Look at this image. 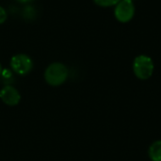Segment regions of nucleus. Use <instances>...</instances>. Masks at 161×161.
<instances>
[{
  "label": "nucleus",
  "mask_w": 161,
  "mask_h": 161,
  "mask_svg": "<svg viewBox=\"0 0 161 161\" xmlns=\"http://www.w3.org/2000/svg\"><path fill=\"white\" fill-rule=\"evenodd\" d=\"M68 74V69L64 64L60 62H54L46 68L44 72V78L49 85L59 86L66 81Z\"/></svg>",
  "instance_id": "obj_1"
},
{
  "label": "nucleus",
  "mask_w": 161,
  "mask_h": 161,
  "mask_svg": "<svg viewBox=\"0 0 161 161\" xmlns=\"http://www.w3.org/2000/svg\"><path fill=\"white\" fill-rule=\"evenodd\" d=\"M133 71L138 78L142 80L148 79L154 72V62L152 58L145 55L138 56L133 62Z\"/></svg>",
  "instance_id": "obj_2"
},
{
  "label": "nucleus",
  "mask_w": 161,
  "mask_h": 161,
  "mask_svg": "<svg viewBox=\"0 0 161 161\" xmlns=\"http://www.w3.org/2000/svg\"><path fill=\"white\" fill-rule=\"evenodd\" d=\"M10 67L14 73L20 75H27L33 68L32 59L25 54H18L11 58Z\"/></svg>",
  "instance_id": "obj_3"
},
{
  "label": "nucleus",
  "mask_w": 161,
  "mask_h": 161,
  "mask_svg": "<svg viewBox=\"0 0 161 161\" xmlns=\"http://www.w3.org/2000/svg\"><path fill=\"white\" fill-rule=\"evenodd\" d=\"M135 14V7L131 0H121L115 7V18L121 23L129 22Z\"/></svg>",
  "instance_id": "obj_4"
},
{
  "label": "nucleus",
  "mask_w": 161,
  "mask_h": 161,
  "mask_svg": "<svg viewBox=\"0 0 161 161\" xmlns=\"http://www.w3.org/2000/svg\"><path fill=\"white\" fill-rule=\"evenodd\" d=\"M0 98L8 106H16L21 100V95L17 89L10 85H6L0 91Z\"/></svg>",
  "instance_id": "obj_5"
},
{
  "label": "nucleus",
  "mask_w": 161,
  "mask_h": 161,
  "mask_svg": "<svg viewBox=\"0 0 161 161\" xmlns=\"http://www.w3.org/2000/svg\"><path fill=\"white\" fill-rule=\"evenodd\" d=\"M149 157L153 161H161V141L154 142L150 146Z\"/></svg>",
  "instance_id": "obj_6"
},
{
  "label": "nucleus",
  "mask_w": 161,
  "mask_h": 161,
  "mask_svg": "<svg viewBox=\"0 0 161 161\" xmlns=\"http://www.w3.org/2000/svg\"><path fill=\"white\" fill-rule=\"evenodd\" d=\"M94 3L100 7H111L116 6L121 0H93Z\"/></svg>",
  "instance_id": "obj_7"
},
{
  "label": "nucleus",
  "mask_w": 161,
  "mask_h": 161,
  "mask_svg": "<svg viewBox=\"0 0 161 161\" xmlns=\"http://www.w3.org/2000/svg\"><path fill=\"white\" fill-rule=\"evenodd\" d=\"M7 18H8V13H7L6 9L0 6V25L4 24L6 22Z\"/></svg>",
  "instance_id": "obj_8"
},
{
  "label": "nucleus",
  "mask_w": 161,
  "mask_h": 161,
  "mask_svg": "<svg viewBox=\"0 0 161 161\" xmlns=\"http://www.w3.org/2000/svg\"><path fill=\"white\" fill-rule=\"evenodd\" d=\"M35 13V11H34V9H33V8H31L30 6H27L25 9H24V14H25V16H27L28 18H32V16H33V14Z\"/></svg>",
  "instance_id": "obj_9"
},
{
  "label": "nucleus",
  "mask_w": 161,
  "mask_h": 161,
  "mask_svg": "<svg viewBox=\"0 0 161 161\" xmlns=\"http://www.w3.org/2000/svg\"><path fill=\"white\" fill-rule=\"evenodd\" d=\"M1 76H2L4 79H6V80H9V79L12 77V73H11L9 70L5 69V70H3V71H2Z\"/></svg>",
  "instance_id": "obj_10"
},
{
  "label": "nucleus",
  "mask_w": 161,
  "mask_h": 161,
  "mask_svg": "<svg viewBox=\"0 0 161 161\" xmlns=\"http://www.w3.org/2000/svg\"><path fill=\"white\" fill-rule=\"evenodd\" d=\"M17 2H19V3H23V4H25V3H29V2H31V1H33V0H16Z\"/></svg>",
  "instance_id": "obj_11"
},
{
  "label": "nucleus",
  "mask_w": 161,
  "mask_h": 161,
  "mask_svg": "<svg viewBox=\"0 0 161 161\" xmlns=\"http://www.w3.org/2000/svg\"><path fill=\"white\" fill-rule=\"evenodd\" d=\"M2 71H3V68H2V65H1V63H0V76H1Z\"/></svg>",
  "instance_id": "obj_12"
}]
</instances>
